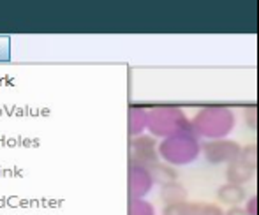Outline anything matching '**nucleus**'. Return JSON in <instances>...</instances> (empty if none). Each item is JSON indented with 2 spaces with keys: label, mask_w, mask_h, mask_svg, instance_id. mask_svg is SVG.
<instances>
[{
  "label": "nucleus",
  "mask_w": 259,
  "mask_h": 215,
  "mask_svg": "<svg viewBox=\"0 0 259 215\" xmlns=\"http://www.w3.org/2000/svg\"><path fill=\"white\" fill-rule=\"evenodd\" d=\"M236 127V115L228 106H205L191 120V131L198 138L210 140H224Z\"/></svg>",
  "instance_id": "1"
},
{
  "label": "nucleus",
  "mask_w": 259,
  "mask_h": 215,
  "mask_svg": "<svg viewBox=\"0 0 259 215\" xmlns=\"http://www.w3.org/2000/svg\"><path fill=\"white\" fill-rule=\"evenodd\" d=\"M157 154L160 161L173 167L189 166L201 155V141L192 131H184L160 140L157 145Z\"/></svg>",
  "instance_id": "2"
},
{
  "label": "nucleus",
  "mask_w": 259,
  "mask_h": 215,
  "mask_svg": "<svg viewBox=\"0 0 259 215\" xmlns=\"http://www.w3.org/2000/svg\"><path fill=\"white\" fill-rule=\"evenodd\" d=\"M147 131L154 138L173 136L177 133L191 131V120L182 108L177 106H154L148 109Z\"/></svg>",
  "instance_id": "3"
},
{
  "label": "nucleus",
  "mask_w": 259,
  "mask_h": 215,
  "mask_svg": "<svg viewBox=\"0 0 259 215\" xmlns=\"http://www.w3.org/2000/svg\"><path fill=\"white\" fill-rule=\"evenodd\" d=\"M240 147L236 141L224 138V140H210L201 143V154L210 164H229L240 157Z\"/></svg>",
  "instance_id": "4"
},
{
  "label": "nucleus",
  "mask_w": 259,
  "mask_h": 215,
  "mask_svg": "<svg viewBox=\"0 0 259 215\" xmlns=\"http://www.w3.org/2000/svg\"><path fill=\"white\" fill-rule=\"evenodd\" d=\"M157 154V141L150 134H141L131 140V164H140V166L150 167L159 162Z\"/></svg>",
  "instance_id": "5"
},
{
  "label": "nucleus",
  "mask_w": 259,
  "mask_h": 215,
  "mask_svg": "<svg viewBox=\"0 0 259 215\" xmlns=\"http://www.w3.org/2000/svg\"><path fill=\"white\" fill-rule=\"evenodd\" d=\"M154 178L150 169L140 164H131L129 166V192L131 199L147 198L154 189Z\"/></svg>",
  "instance_id": "6"
},
{
  "label": "nucleus",
  "mask_w": 259,
  "mask_h": 215,
  "mask_svg": "<svg viewBox=\"0 0 259 215\" xmlns=\"http://www.w3.org/2000/svg\"><path fill=\"white\" fill-rule=\"evenodd\" d=\"M162 215H224V210L215 203L184 201L173 206H164Z\"/></svg>",
  "instance_id": "7"
},
{
  "label": "nucleus",
  "mask_w": 259,
  "mask_h": 215,
  "mask_svg": "<svg viewBox=\"0 0 259 215\" xmlns=\"http://www.w3.org/2000/svg\"><path fill=\"white\" fill-rule=\"evenodd\" d=\"M256 175V167L249 166L247 162H243L242 159H236V161L229 162L226 167V180L228 184H236V185H245Z\"/></svg>",
  "instance_id": "8"
},
{
  "label": "nucleus",
  "mask_w": 259,
  "mask_h": 215,
  "mask_svg": "<svg viewBox=\"0 0 259 215\" xmlns=\"http://www.w3.org/2000/svg\"><path fill=\"white\" fill-rule=\"evenodd\" d=\"M217 199L226 206H240L247 199V191L243 185L224 184L217 189Z\"/></svg>",
  "instance_id": "9"
},
{
  "label": "nucleus",
  "mask_w": 259,
  "mask_h": 215,
  "mask_svg": "<svg viewBox=\"0 0 259 215\" xmlns=\"http://www.w3.org/2000/svg\"><path fill=\"white\" fill-rule=\"evenodd\" d=\"M159 196L164 206H173V205H178V203L187 201L189 192H187V189H185V185L177 180V182H171V184L160 185Z\"/></svg>",
  "instance_id": "10"
},
{
  "label": "nucleus",
  "mask_w": 259,
  "mask_h": 215,
  "mask_svg": "<svg viewBox=\"0 0 259 215\" xmlns=\"http://www.w3.org/2000/svg\"><path fill=\"white\" fill-rule=\"evenodd\" d=\"M127 125L131 138L141 136L148 125V109L143 106H131L127 113Z\"/></svg>",
  "instance_id": "11"
},
{
  "label": "nucleus",
  "mask_w": 259,
  "mask_h": 215,
  "mask_svg": "<svg viewBox=\"0 0 259 215\" xmlns=\"http://www.w3.org/2000/svg\"><path fill=\"white\" fill-rule=\"evenodd\" d=\"M150 169V175L154 178V184L157 185H164V184H171V182H177L178 180V169L169 164L159 161L155 162L154 166L148 167Z\"/></svg>",
  "instance_id": "12"
},
{
  "label": "nucleus",
  "mask_w": 259,
  "mask_h": 215,
  "mask_svg": "<svg viewBox=\"0 0 259 215\" xmlns=\"http://www.w3.org/2000/svg\"><path fill=\"white\" fill-rule=\"evenodd\" d=\"M129 215H157V212H155V206L148 199L140 198V199H131Z\"/></svg>",
  "instance_id": "13"
},
{
  "label": "nucleus",
  "mask_w": 259,
  "mask_h": 215,
  "mask_svg": "<svg viewBox=\"0 0 259 215\" xmlns=\"http://www.w3.org/2000/svg\"><path fill=\"white\" fill-rule=\"evenodd\" d=\"M240 159H242L243 162L249 164V166L256 167V164H257V147H256V143H249L247 147H242V150H240Z\"/></svg>",
  "instance_id": "14"
},
{
  "label": "nucleus",
  "mask_w": 259,
  "mask_h": 215,
  "mask_svg": "<svg viewBox=\"0 0 259 215\" xmlns=\"http://www.w3.org/2000/svg\"><path fill=\"white\" fill-rule=\"evenodd\" d=\"M243 120H245L247 127L252 131H256L257 127V108L256 106H249L243 109Z\"/></svg>",
  "instance_id": "15"
},
{
  "label": "nucleus",
  "mask_w": 259,
  "mask_h": 215,
  "mask_svg": "<svg viewBox=\"0 0 259 215\" xmlns=\"http://www.w3.org/2000/svg\"><path fill=\"white\" fill-rule=\"evenodd\" d=\"M247 215H257V196L252 194L250 198L245 199V208Z\"/></svg>",
  "instance_id": "16"
},
{
  "label": "nucleus",
  "mask_w": 259,
  "mask_h": 215,
  "mask_svg": "<svg viewBox=\"0 0 259 215\" xmlns=\"http://www.w3.org/2000/svg\"><path fill=\"white\" fill-rule=\"evenodd\" d=\"M224 215H247V212L242 206H229V210L224 212Z\"/></svg>",
  "instance_id": "17"
}]
</instances>
